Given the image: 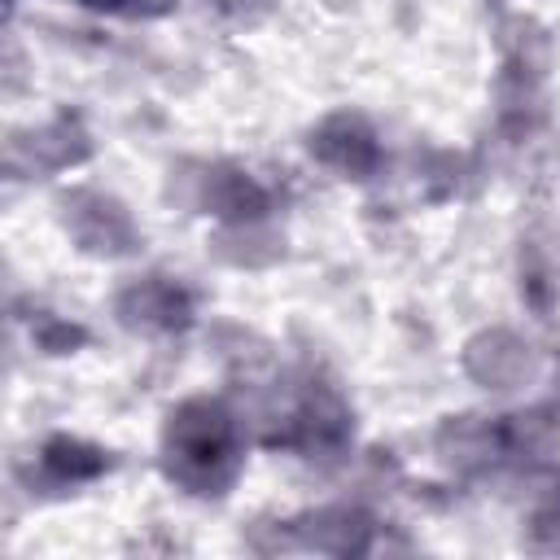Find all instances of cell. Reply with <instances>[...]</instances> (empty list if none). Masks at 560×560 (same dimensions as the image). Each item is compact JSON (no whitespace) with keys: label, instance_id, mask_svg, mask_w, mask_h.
Instances as JSON below:
<instances>
[{"label":"cell","instance_id":"1","mask_svg":"<svg viewBox=\"0 0 560 560\" xmlns=\"http://www.w3.org/2000/svg\"><path fill=\"white\" fill-rule=\"evenodd\" d=\"M162 477L192 499H223L245 472V429L223 398L192 394L162 420Z\"/></svg>","mask_w":560,"mask_h":560},{"label":"cell","instance_id":"2","mask_svg":"<svg viewBox=\"0 0 560 560\" xmlns=\"http://www.w3.org/2000/svg\"><path fill=\"white\" fill-rule=\"evenodd\" d=\"M354 442V407L346 394L315 376V372H289L276 381L271 402L262 411V446L293 451L302 459H337Z\"/></svg>","mask_w":560,"mask_h":560},{"label":"cell","instance_id":"3","mask_svg":"<svg viewBox=\"0 0 560 560\" xmlns=\"http://www.w3.org/2000/svg\"><path fill=\"white\" fill-rule=\"evenodd\" d=\"M556 44L551 31L529 13H508L499 22V131L525 140L542 122V83L551 74Z\"/></svg>","mask_w":560,"mask_h":560},{"label":"cell","instance_id":"4","mask_svg":"<svg viewBox=\"0 0 560 560\" xmlns=\"http://www.w3.org/2000/svg\"><path fill=\"white\" fill-rule=\"evenodd\" d=\"M547 411L529 416H446L433 429V451L459 477H486L512 459H529L542 446Z\"/></svg>","mask_w":560,"mask_h":560},{"label":"cell","instance_id":"5","mask_svg":"<svg viewBox=\"0 0 560 560\" xmlns=\"http://www.w3.org/2000/svg\"><path fill=\"white\" fill-rule=\"evenodd\" d=\"M271 538L254 534L249 547L262 556L276 551H315V556H376L385 551V525L359 508V503H328V508H311L298 512L289 521L267 525Z\"/></svg>","mask_w":560,"mask_h":560},{"label":"cell","instance_id":"6","mask_svg":"<svg viewBox=\"0 0 560 560\" xmlns=\"http://www.w3.org/2000/svg\"><path fill=\"white\" fill-rule=\"evenodd\" d=\"M57 219L61 232L70 236V245L88 258H136L144 249V232L136 223V214L127 210L122 197L92 188V184H70L57 192Z\"/></svg>","mask_w":560,"mask_h":560},{"label":"cell","instance_id":"7","mask_svg":"<svg viewBox=\"0 0 560 560\" xmlns=\"http://www.w3.org/2000/svg\"><path fill=\"white\" fill-rule=\"evenodd\" d=\"M171 179L188 184L179 197L214 223H258L276 210V192L241 162H179V175L171 171Z\"/></svg>","mask_w":560,"mask_h":560},{"label":"cell","instance_id":"8","mask_svg":"<svg viewBox=\"0 0 560 560\" xmlns=\"http://www.w3.org/2000/svg\"><path fill=\"white\" fill-rule=\"evenodd\" d=\"M96 153V140L88 122L74 109L52 114L39 127H13L4 140V171L9 179H39V175H61L83 166Z\"/></svg>","mask_w":560,"mask_h":560},{"label":"cell","instance_id":"9","mask_svg":"<svg viewBox=\"0 0 560 560\" xmlns=\"http://www.w3.org/2000/svg\"><path fill=\"white\" fill-rule=\"evenodd\" d=\"M114 319L140 337H179L197 324V289L166 271H144L114 293Z\"/></svg>","mask_w":560,"mask_h":560},{"label":"cell","instance_id":"10","mask_svg":"<svg viewBox=\"0 0 560 560\" xmlns=\"http://www.w3.org/2000/svg\"><path fill=\"white\" fill-rule=\"evenodd\" d=\"M306 153L337 171L341 179H376L385 171V144L381 131L372 127L368 114L359 109H328L311 131H306Z\"/></svg>","mask_w":560,"mask_h":560},{"label":"cell","instance_id":"11","mask_svg":"<svg viewBox=\"0 0 560 560\" xmlns=\"http://www.w3.org/2000/svg\"><path fill=\"white\" fill-rule=\"evenodd\" d=\"M459 368L472 385L490 389V394H516L525 385H534L538 376V350L516 332V328H477L464 350H459Z\"/></svg>","mask_w":560,"mask_h":560},{"label":"cell","instance_id":"12","mask_svg":"<svg viewBox=\"0 0 560 560\" xmlns=\"http://www.w3.org/2000/svg\"><path fill=\"white\" fill-rule=\"evenodd\" d=\"M114 468V451L101 442H88L79 433H48L31 464L22 468V481L35 494H70L79 486L101 481Z\"/></svg>","mask_w":560,"mask_h":560},{"label":"cell","instance_id":"13","mask_svg":"<svg viewBox=\"0 0 560 560\" xmlns=\"http://www.w3.org/2000/svg\"><path fill=\"white\" fill-rule=\"evenodd\" d=\"M516 280H521L525 306H534L538 315L560 306V223L556 219H534L521 232Z\"/></svg>","mask_w":560,"mask_h":560},{"label":"cell","instance_id":"14","mask_svg":"<svg viewBox=\"0 0 560 560\" xmlns=\"http://www.w3.org/2000/svg\"><path fill=\"white\" fill-rule=\"evenodd\" d=\"M210 249L228 267L258 271V267H271V262L284 258V236L271 228V219H258V223H219Z\"/></svg>","mask_w":560,"mask_h":560},{"label":"cell","instance_id":"15","mask_svg":"<svg viewBox=\"0 0 560 560\" xmlns=\"http://www.w3.org/2000/svg\"><path fill=\"white\" fill-rule=\"evenodd\" d=\"M26 324H31L35 350H44V354H79L92 341V332L79 319H66V315H52V311H35Z\"/></svg>","mask_w":560,"mask_h":560},{"label":"cell","instance_id":"16","mask_svg":"<svg viewBox=\"0 0 560 560\" xmlns=\"http://www.w3.org/2000/svg\"><path fill=\"white\" fill-rule=\"evenodd\" d=\"M79 9H92V13H109V18H127V22H158V18H171L179 9V0H70Z\"/></svg>","mask_w":560,"mask_h":560},{"label":"cell","instance_id":"17","mask_svg":"<svg viewBox=\"0 0 560 560\" xmlns=\"http://www.w3.org/2000/svg\"><path fill=\"white\" fill-rule=\"evenodd\" d=\"M206 9L228 26H258L276 9V0H206Z\"/></svg>","mask_w":560,"mask_h":560}]
</instances>
